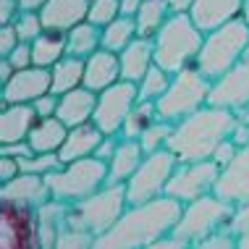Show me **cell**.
Listing matches in <instances>:
<instances>
[{"label": "cell", "mask_w": 249, "mask_h": 249, "mask_svg": "<svg viewBox=\"0 0 249 249\" xmlns=\"http://www.w3.org/2000/svg\"><path fill=\"white\" fill-rule=\"evenodd\" d=\"M181 210L184 205L168 194L142 205H129L116 226L95 239L92 249H147L176 228Z\"/></svg>", "instance_id": "obj_1"}, {"label": "cell", "mask_w": 249, "mask_h": 249, "mask_svg": "<svg viewBox=\"0 0 249 249\" xmlns=\"http://www.w3.org/2000/svg\"><path fill=\"white\" fill-rule=\"evenodd\" d=\"M236 113L226 107L205 105L197 113L173 124L168 137V150L178 158V163H197V160H213L215 150L231 139L236 129Z\"/></svg>", "instance_id": "obj_2"}, {"label": "cell", "mask_w": 249, "mask_h": 249, "mask_svg": "<svg viewBox=\"0 0 249 249\" xmlns=\"http://www.w3.org/2000/svg\"><path fill=\"white\" fill-rule=\"evenodd\" d=\"M155 39V63L168 73H178L184 69L194 66L205 32L192 21L189 13H171L168 21L160 26V32L152 37Z\"/></svg>", "instance_id": "obj_3"}, {"label": "cell", "mask_w": 249, "mask_h": 249, "mask_svg": "<svg viewBox=\"0 0 249 249\" xmlns=\"http://www.w3.org/2000/svg\"><path fill=\"white\" fill-rule=\"evenodd\" d=\"M126 207H129L126 184H107L97 194H92V197H87L82 202H73V205L66 207L63 226L84 231V233H89V236L97 239L116 226V220L124 215Z\"/></svg>", "instance_id": "obj_4"}, {"label": "cell", "mask_w": 249, "mask_h": 249, "mask_svg": "<svg viewBox=\"0 0 249 249\" xmlns=\"http://www.w3.org/2000/svg\"><path fill=\"white\" fill-rule=\"evenodd\" d=\"M247 45H249V24L239 16L233 21L218 26V29L207 32L194 66L213 82L220 73L233 69L239 60H244Z\"/></svg>", "instance_id": "obj_5"}, {"label": "cell", "mask_w": 249, "mask_h": 249, "mask_svg": "<svg viewBox=\"0 0 249 249\" xmlns=\"http://www.w3.org/2000/svg\"><path fill=\"white\" fill-rule=\"evenodd\" d=\"M48 181L50 197L63 202V205H73L82 202L92 194H97L103 186H107V163L100 158H82L73 163H63L58 171L45 176Z\"/></svg>", "instance_id": "obj_6"}, {"label": "cell", "mask_w": 249, "mask_h": 249, "mask_svg": "<svg viewBox=\"0 0 249 249\" xmlns=\"http://www.w3.org/2000/svg\"><path fill=\"white\" fill-rule=\"evenodd\" d=\"M210 79L202 73L197 66L173 73V82L165 89V95L158 100V118L168 121V124H178L181 118L197 113L199 107L207 105V95H210Z\"/></svg>", "instance_id": "obj_7"}, {"label": "cell", "mask_w": 249, "mask_h": 249, "mask_svg": "<svg viewBox=\"0 0 249 249\" xmlns=\"http://www.w3.org/2000/svg\"><path fill=\"white\" fill-rule=\"evenodd\" d=\"M233 205L226 199H220L218 194H205V197L184 205L181 210V218L176 228L171 233H176L178 239L189 241V244H197V241L213 236V233L228 228V220H231Z\"/></svg>", "instance_id": "obj_8"}, {"label": "cell", "mask_w": 249, "mask_h": 249, "mask_svg": "<svg viewBox=\"0 0 249 249\" xmlns=\"http://www.w3.org/2000/svg\"><path fill=\"white\" fill-rule=\"evenodd\" d=\"M176 168H178V158L168 147L144 155L142 165L126 181V199H129V205H142V202H152V199L163 197Z\"/></svg>", "instance_id": "obj_9"}, {"label": "cell", "mask_w": 249, "mask_h": 249, "mask_svg": "<svg viewBox=\"0 0 249 249\" xmlns=\"http://www.w3.org/2000/svg\"><path fill=\"white\" fill-rule=\"evenodd\" d=\"M220 168L215 160H197V163H178V168L173 171L171 181L165 186V194L173 199H178L181 205H189V202L205 197V194L215 192L218 184Z\"/></svg>", "instance_id": "obj_10"}, {"label": "cell", "mask_w": 249, "mask_h": 249, "mask_svg": "<svg viewBox=\"0 0 249 249\" xmlns=\"http://www.w3.org/2000/svg\"><path fill=\"white\" fill-rule=\"evenodd\" d=\"M139 103V87L134 82L121 79L113 87H107L97 95V107H95V124L105 137H118L124 129V121L131 113V107Z\"/></svg>", "instance_id": "obj_11"}, {"label": "cell", "mask_w": 249, "mask_h": 249, "mask_svg": "<svg viewBox=\"0 0 249 249\" xmlns=\"http://www.w3.org/2000/svg\"><path fill=\"white\" fill-rule=\"evenodd\" d=\"M207 105L226 107L231 113H239L249 105V60H239L233 69L213 79Z\"/></svg>", "instance_id": "obj_12"}, {"label": "cell", "mask_w": 249, "mask_h": 249, "mask_svg": "<svg viewBox=\"0 0 249 249\" xmlns=\"http://www.w3.org/2000/svg\"><path fill=\"white\" fill-rule=\"evenodd\" d=\"M50 87H53L50 69L29 66V69L16 71L11 76L8 84L0 87V105H18V103L32 105L35 100H39L42 95H48Z\"/></svg>", "instance_id": "obj_13"}, {"label": "cell", "mask_w": 249, "mask_h": 249, "mask_svg": "<svg viewBox=\"0 0 249 249\" xmlns=\"http://www.w3.org/2000/svg\"><path fill=\"white\" fill-rule=\"evenodd\" d=\"M3 249H42L35 210L3 205Z\"/></svg>", "instance_id": "obj_14"}, {"label": "cell", "mask_w": 249, "mask_h": 249, "mask_svg": "<svg viewBox=\"0 0 249 249\" xmlns=\"http://www.w3.org/2000/svg\"><path fill=\"white\" fill-rule=\"evenodd\" d=\"M50 197L48 181L45 176H37V173H18L16 178L5 181L0 186V202L3 205H13V207H26V210H37L42 207Z\"/></svg>", "instance_id": "obj_15"}, {"label": "cell", "mask_w": 249, "mask_h": 249, "mask_svg": "<svg viewBox=\"0 0 249 249\" xmlns=\"http://www.w3.org/2000/svg\"><path fill=\"white\" fill-rule=\"evenodd\" d=\"M213 194H218L220 199L231 202V205L249 202V144L239 147L231 163L223 165Z\"/></svg>", "instance_id": "obj_16"}, {"label": "cell", "mask_w": 249, "mask_h": 249, "mask_svg": "<svg viewBox=\"0 0 249 249\" xmlns=\"http://www.w3.org/2000/svg\"><path fill=\"white\" fill-rule=\"evenodd\" d=\"M92 0H48L39 11L42 26L48 32H71L76 24L87 21Z\"/></svg>", "instance_id": "obj_17"}, {"label": "cell", "mask_w": 249, "mask_h": 249, "mask_svg": "<svg viewBox=\"0 0 249 249\" xmlns=\"http://www.w3.org/2000/svg\"><path fill=\"white\" fill-rule=\"evenodd\" d=\"M39 121L35 105H3L0 110V144H13V142H26L35 124Z\"/></svg>", "instance_id": "obj_18"}, {"label": "cell", "mask_w": 249, "mask_h": 249, "mask_svg": "<svg viewBox=\"0 0 249 249\" xmlns=\"http://www.w3.org/2000/svg\"><path fill=\"white\" fill-rule=\"evenodd\" d=\"M241 5H244V0H194L189 16L207 35V32H213V29H218V26L239 18Z\"/></svg>", "instance_id": "obj_19"}, {"label": "cell", "mask_w": 249, "mask_h": 249, "mask_svg": "<svg viewBox=\"0 0 249 249\" xmlns=\"http://www.w3.org/2000/svg\"><path fill=\"white\" fill-rule=\"evenodd\" d=\"M95 107H97V92L87 89V87H76V89L66 92L58 97V110L55 116L63 121L69 129L73 126L89 124L95 118Z\"/></svg>", "instance_id": "obj_20"}, {"label": "cell", "mask_w": 249, "mask_h": 249, "mask_svg": "<svg viewBox=\"0 0 249 249\" xmlns=\"http://www.w3.org/2000/svg\"><path fill=\"white\" fill-rule=\"evenodd\" d=\"M121 58V79L139 84L144 73L155 66V39L152 37H137L131 45H126L118 53Z\"/></svg>", "instance_id": "obj_21"}, {"label": "cell", "mask_w": 249, "mask_h": 249, "mask_svg": "<svg viewBox=\"0 0 249 249\" xmlns=\"http://www.w3.org/2000/svg\"><path fill=\"white\" fill-rule=\"evenodd\" d=\"M116 82H121V58L118 53L103 50L100 48L95 55L87 58L84 66V87L92 92H103L107 87H113Z\"/></svg>", "instance_id": "obj_22"}, {"label": "cell", "mask_w": 249, "mask_h": 249, "mask_svg": "<svg viewBox=\"0 0 249 249\" xmlns=\"http://www.w3.org/2000/svg\"><path fill=\"white\" fill-rule=\"evenodd\" d=\"M105 139V134L97 129L95 121L89 124H82V126H73L69 129V137H66L63 147L58 150V158L63 163H73V160H82V158H92L97 152L100 142Z\"/></svg>", "instance_id": "obj_23"}, {"label": "cell", "mask_w": 249, "mask_h": 249, "mask_svg": "<svg viewBox=\"0 0 249 249\" xmlns=\"http://www.w3.org/2000/svg\"><path fill=\"white\" fill-rule=\"evenodd\" d=\"M144 155L147 152L142 150L139 139H118V147L107 163V184H126L142 165Z\"/></svg>", "instance_id": "obj_24"}, {"label": "cell", "mask_w": 249, "mask_h": 249, "mask_svg": "<svg viewBox=\"0 0 249 249\" xmlns=\"http://www.w3.org/2000/svg\"><path fill=\"white\" fill-rule=\"evenodd\" d=\"M66 137H69V126H66L58 116H50V118L37 121L26 142L35 150V155L37 152H58L60 147H63Z\"/></svg>", "instance_id": "obj_25"}, {"label": "cell", "mask_w": 249, "mask_h": 249, "mask_svg": "<svg viewBox=\"0 0 249 249\" xmlns=\"http://www.w3.org/2000/svg\"><path fill=\"white\" fill-rule=\"evenodd\" d=\"M103 48V29L92 21L76 24L71 32H66V55L73 58H89Z\"/></svg>", "instance_id": "obj_26"}, {"label": "cell", "mask_w": 249, "mask_h": 249, "mask_svg": "<svg viewBox=\"0 0 249 249\" xmlns=\"http://www.w3.org/2000/svg\"><path fill=\"white\" fill-rule=\"evenodd\" d=\"M84 66H87L84 58H73V55L60 58L50 69V76H53L50 92L53 95L60 97V95H66V92L76 89V87H84Z\"/></svg>", "instance_id": "obj_27"}, {"label": "cell", "mask_w": 249, "mask_h": 249, "mask_svg": "<svg viewBox=\"0 0 249 249\" xmlns=\"http://www.w3.org/2000/svg\"><path fill=\"white\" fill-rule=\"evenodd\" d=\"M60 58H66V35L63 32H48L45 29L35 42H32V63L53 69Z\"/></svg>", "instance_id": "obj_28"}, {"label": "cell", "mask_w": 249, "mask_h": 249, "mask_svg": "<svg viewBox=\"0 0 249 249\" xmlns=\"http://www.w3.org/2000/svg\"><path fill=\"white\" fill-rule=\"evenodd\" d=\"M137 37H139V32H137V18H131V16H118L116 21H110L107 26H103V50L121 53L126 45H131Z\"/></svg>", "instance_id": "obj_29"}, {"label": "cell", "mask_w": 249, "mask_h": 249, "mask_svg": "<svg viewBox=\"0 0 249 249\" xmlns=\"http://www.w3.org/2000/svg\"><path fill=\"white\" fill-rule=\"evenodd\" d=\"M171 16V5L168 0H144L142 8L134 18H137V32L139 37H155L160 32V26Z\"/></svg>", "instance_id": "obj_30"}, {"label": "cell", "mask_w": 249, "mask_h": 249, "mask_svg": "<svg viewBox=\"0 0 249 249\" xmlns=\"http://www.w3.org/2000/svg\"><path fill=\"white\" fill-rule=\"evenodd\" d=\"M155 121H158V105L150 103V100H139V103L131 107V113L126 116L124 129H121L118 137L121 139H139Z\"/></svg>", "instance_id": "obj_31"}, {"label": "cell", "mask_w": 249, "mask_h": 249, "mask_svg": "<svg viewBox=\"0 0 249 249\" xmlns=\"http://www.w3.org/2000/svg\"><path fill=\"white\" fill-rule=\"evenodd\" d=\"M173 82V73H168L165 69H160L158 63L152 66L150 71L144 73V79L139 82V100H150V103H158L160 97L165 95V89Z\"/></svg>", "instance_id": "obj_32"}, {"label": "cell", "mask_w": 249, "mask_h": 249, "mask_svg": "<svg viewBox=\"0 0 249 249\" xmlns=\"http://www.w3.org/2000/svg\"><path fill=\"white\" fill-rule=\"evenodd\" d=\"M173 131V124H168V121H155V124L147 129L142 137H139V144H142V150L150 155V152H158V150H165L168 147V137H171Z\"/></svg>", "instance_id": "obj_33"}, {"label": "cell", "mask_w": 249, "mask_h": 249, "mask_svg": "<svg viewBox=\"0 0 249 249\" xmlns=\"http://www.w3.org/2000/svg\"><path fill=\"white\" fill-rule=\"evenodd\" d=\"M21 163V171L24 173H37V176H48V173L58 171L63 165V160L58 158V152H37V155H29V158L18 160Z\"/></svg>", "instance_id": "obj_34"}, {"label": "cell", "mask_w": 249, "mask_h": 249, "mask_svg": "<svg viewBox=\"0 0 249 249\" xmlns=\"http://www.w3.org/2000/svg\"><path fill=\"white\" fill-rule=\"evenodd\" d=\"M118 16H121V0H92L87 21L97 24L100 29H103V26H107L110 21H116Z\"/></svg>", "instance_id": "obj_35"}, {"label": "cell", "mask_w": 249, "mask_h": 249, "mask_svg": "<svg viewBox=\"0 0 249 249\" xmlns=\"http://www.w3.org/2000/svg\"><path fill=\"white\" fill-rule=\"evenodd\" d=\"M13 26H16V35L21 42H35V39L45 32L42 18H39L37 11H21L16 16V21H13Z\"/></svg>", "instance_id": "obj_36"}, {"label": "cell", "mask_w": 249, "mask_h": 249, "mask_svg": "<svg viewBox=\"0 0 249 249\" xmlns=\"http://www.w3.org/2000/svg\"><path fill=\"white\" fill-rule=\"evenodd\" d=\"M95 244V236L84 231H76V228H69L63 226L58 233V241H55V249H92Z\"/></svg>", "instance_id": "obj_37"}, {"label": "cell", "mask_w": 249, "mask_h": 249, "mask_svg": "<svg viewBox=\"0 0 249 249\" xmlns=\"http://www.w3.org/2000/svg\"><path fill=\"white\" fill-rule=\"evenodd\" d=\"M192 249H239V239L223 228V231H218V233H213V236L192 244Z\"/></svg>", "instance_id": "obj_38"}, {"label": "cell", "mask_w": 249, "mask_h": 249, "mask_svg": "<svg viewBox=\"0 0 249 249\" xmlns=\"http://www.w3.org/2000/svg\"><path fill=\"white\" fill-rule=\"evenodd\" d=\"M226 231H231L236 239L244 236V233H249V202L233 205V213H231V220H228Z\"/></svg>", "instance_id": "obj_39"}, {"label": "cell", "mask_w": 249, "mask_h": 249, "mask_svg": "<svg viewBox=\"0 0 249 249\" xmlns=\"http://www.w3.org/2000/svg\"><path fill=\"white\" fill-rule=\"evenodd\" d=\"M21 42L16 35V26L13 24H3L0 26V58H8L13 50H16V45Z\"/></svg>", "instance_id": "obj_40"}, {"label": "cell", "mask_w": 249, "mask_h": 249, "mask_svg": "<svg viewBox=\"0 0 249 249\" xmlns=\"http://www.w3.org/2000/svg\"><path fill=\"white\" fill-rule=\"evenodd\" d=\"M8 60L13 63V69H16V71L35 66V63H32V42H18L16 50H13L11 55H8Z\"/></svg>", "instance_id": "obj_41"}, {"label": "cell", "mask_w": 249, "mask_h": 249, "mask_svg": "<svg viewBox=\"0 0 249 249\" xmlns=\"http://www.w3.org/2000/svg\"><path fill=\"white\" fill-rule=\"evenodd\" d=\"M18 173H21V163H18V158H11V155H0V184H5V181L16 178Z\"/></svg>", "instance_id": "obj_42"}, {"label": "cell", "mask_w": 249, "mask_h": 249, "mask_svg": "<svg viewBox=\"0 0 249 249\" xmlns=\"http://www.w3.org/2000/svg\"><path fill=\"white\" fill-rule=\"evenodd\" d=\"M32 105H35V110H37L39 118H50V116H55V110H58V95L48 92V95H42L39 100H35Z\"/></svg>", "instance_id": "obj_43"}, {"label": "cell", "mask_w": 249, "mask_h": 249, "mask_svg": "<svg viewBox=\"0 0 249 249\" xmlns=\"http://www.w3.org/2000/svg\"><path fill=\"white\" fill-rule=\"evenodd\" d=\"M147 249H192V244L184 239H178L176 233H165V236H160L158 241H152Z\"/></svg>", "instance_id": "obj_44"}, {"label": "cell", "mask_w": 249, "mask_h": 249, "mask_svg": "<svg viewBox=\"0 0 249 249\" xmlns=\"http://www.w3.org/2000/svg\"><path fill=\"white\" fill-rule=\"evenodd\" d=\"M0 155H11V158H29V155H35V150L29 147V142H13V144H0Z\"/></svg>", "instance_id": "obj_45"}, {"label": "cell", "mask_w": 249, "mask_h": 249, "mask_svg": "<svg viewBox=\"0 0 249 249\" xmlns=\"http://www.w3.org/2000/svg\"><path fill=\"white\" fill-rule=\"evenodd\" d=\"M18 13H21V8H18L16 0H0V26H3V24H13Z\"/></svg>", "instance_id": "obj_46"}, {"label": "cell", "mask_w": 249, "mask_h": 249, "mask_svg": "<svg viewBox=\"0 0 249 249\" xmlns=\"http://www.w3.org/2000/svg\"><path fill=\"white\" fill-rule=\"evenodd\" d=\"M118 139H121V137H105L103 142H100V147H97L95 158H100V160H105V163H110L113 152H116V147H118Z\"/></svg>", "instance_id": "obj_47"}, {"label": "cell", "mask_w": 249, "mask_h": 249, "mask_svg": "<svg viewBox=\"0 0 249 249\" xmlns=\"http://www.w3.org/2000/svg\"><path fill=\"white\" fill-rule=\"evenodd\" d=\"M144 0H121V16H137L139 8H142Z\"/></svg>", "instance_id": "obj_48"}, {"label": "cell", "mask_w": 249, "mask_h": 249, "mask_svg": "<svg viewBox=\"0 0 249 249\" xmlns=\"http://www.w3.org/2000/svg\"><path fill=\"white\" fill-rule=\"evenodd\" d=\"M13 73H16V69H13L11 60L8 58H0V84H8Z\"/></svg>", "instance_id": "obj_49"}, {"label": "cell", "mask_w": 249, "mask_h": 249, "mask_svg": "<svg viewBox=\"0 0 249 249\" xmlns=\"http://www.w3.org/2000/svg\"><path fill=\"white\" fill-rule=\"evenodd\" d=\"M168 5H171V13H189L194 0H168Z\"/></svg>", "instance_id": "obj_50"}, {"label": "cell", "mask_w": 249, "mask_h": 249, "mask_svg": "<svg viewBox=\"0 0 249 249\" xmlns=\"http://www.w3.org/2000/svg\"><path fill=\"white\" fill-rule=\"evenodd\" d=\"M16 3H18V8H21V11H37L39 13L48 0H16Z\"/></svg>", "instance_id": "obj_51"}, {"label": "cell", "mask_w": 249, "mask_h": 249, "mask_svg": "<svg viewBox=\"0 0 249 249\" xmlns=\"http://www.w3.org/2000/svg\"><path fill=\"white\" fill-rule=\"evenodd\" d=\"M236 116H239V121H244V124L249 126V105L244 107V110H239V113H236Z\"/></svg>", "instance_id": "obj_52"}, {"label": "cell", "mask_w": 249, "mask_h": 249, "mask_svg": "<svg viewBox=\"0 0 249 249\" xmlns=\"http://www.w3.org/2000/svg\"><path fill=\"white\" fill-rule=\"evenodd\" d=\"M241 18L249 24V0H244V5H241Z\"/></svg>", "instance_id": "obj_53"}, {"label": "cell", "mask_w": 249, "mask_h": 249, "mask_svg": "<svg viewBox=\"0 0 249 249\" xmlns=\"http://www.w3.org/2000/svg\"><path fill=\"white\" fill-rule=\"evenodd\" d=\"M239 249H249V233L239 236Z\"/></svg>", "instance_id": "obj_54"}, {"label": "cell", "mask_w": 249, "mask_h": 249, "mask_svg": "<svg viewBox=\"0 0 249 249\" xmlns=\"http://www.w3.org/2000/svg\"><path fill=\"white\" fill-rule=\"evenodd\" d=\"M244 60H249V45H247V53H244Z\"/></svg>", "instance_id": "obj_55"}]
</instances>
